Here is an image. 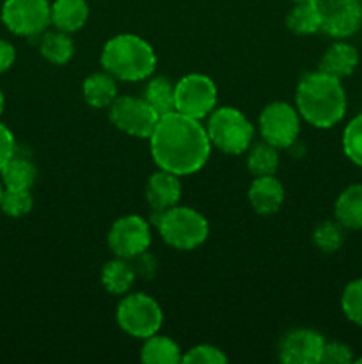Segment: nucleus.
I'll return each mask as SVG.
<instances>
[{
    "instance_id": "nucleus-20",
    "label": "nucleus",
    "mask_w": 362,
    "mask_h": 364,
    "mask_svg": "<svg viewBox=\"0 0 362 364\" xmlns=\"http://www.w3.org/2000/svg\"><path fill=\"white\" fill-rule=\"evenodd\" d=\"M135 279H137V274H135L131 263H128V259H110L102 269L103 288L112 295L128 294L133 287Z\"/></svg>"
},
{
    "instance_id": "nucleus-25",
    "label": "nucleus",
    "mask_w": 362,
    "mask_h": 364,
    "mask_svg": "<svg viewBox=\"0 0 362 364\" xmlns=\"http://www.w3.org/2000/svg\"><path fill=\"white\" fill-rule=\"evenodd\" d=\"M247 167L254 176H268L275 174L279 167V149L268 142L251 144L247 149Z\"/></svg>"
},
{
    "instance_id": "nucleus-13",
    "label": "nucleus",
    "mask_w": 362,
    "mask_h": 364,
    "mask_svg": "<svg viewBox=\"0 0 362 364\" xmlns=\"http://www.w3.org/2000/svg\"><path fill=\"white\" fill-rule=\"evenodd\" d=\"M325 343L318 331L293 329L280 341L279 359L286 364H318Z\"/></svg>"
},
{
    "instance_id": "nucleus-26",
    "label": "nucleus",
    "mask_w": 362,
    "mask_h": 364,
    "mask_svg": "<svg viewBox=\"0 0 362 364\" xmlns=\"http://www.w3.org/2000/svg\"><path fill=\"white\" fill-rule=\"evenodd\" d=\"M286 25L291 32L298 36H311L322 31L319 16L312 2H300L287 13Z\"/></svg>"
},
{
    "instance_id": "nucleus-1",
    "label": "nucleus",
    "mask_w": 362,
    "mask_h": 364,
    "mask_svg": "<svg viewBox=\"0 0 362 364\" xmlns=\"http://www.w3.org/2000/svg\"><path fill=\"white\" fill-rule=\"evenodd\" d=\"M149 148L158 169L188 176L206 166L212 142L201 121L174 110L160 116L149 137Z\"/></svg>"
},
{
    "instance_id": "nucleus-21",
    "label": "nucleus",
    "mask_w": 362,
    "mask_h": 364,
    "mask_svg": "<svg viewBox=\"0 0 362 364\" xmlns=\"http://www.w3.org/2000/svg\"><path fill=\"white\" fill-rule=\"evenodd\" d=\"M141 359L146 364H177L181 363V348L174 340L158 336V333L146 338L141 350Z\"/></svg>"
},
{
    "instance_id": "nucleus-28",
    "label": "nucleus",
    "mask_w": 362,
    "mask_h": 364,
    "mask_svg": "<svg viewBox=\"0 0 362 364\" xmlns=\"http://www.w3.org/2000/svg\"><path fill=\"white\" fill-rule=\"evenodd\" d=\"M34 199L31 191H16V188H4L2 199H0V210L7 217H23L32 210Z\"/></svg>"
},
{
    "instance_id": "nucleus-8",
    "label": "nucleus",
    "mask_w": 362,
    "mask_h": 364,
    "mask_svg": "<svg viewBox=\"0 0 362 364\" xmlns=\"http://www.w3.org/2000/svg\"><path fill=\"white\" fill-rule=\"evenodd\" d=\"M52 4L48 0H6L0 11L2 23L9 32L23 38L45 34L48 25Z\"/></svg>"
},
{
    "instance_id": "nucleus-14",
    "label": "nucleus",
    "mask_w": 362,
    "mask_h": 364,
    "mask_svg": "<svg viewBox=\"0 0 362 364\" xmlns=\"http://www.w3.org/2000/svg\"><path fill=\"white\" fill-rule=\"evenodd\" d=\"M146 199L153 212H163L176 206L181 199L180 176L163 169L153 173L146 185Z\"/></svg>"
},
{
    "instance_id": "nucleus-4",
    "label": "nucleus",
    "mask_w": 362,
    "mask_h": 364,
    "mask_svg": "<svg viewBox=\"0 0 362 364\" xmlns=\"http://www.w3.org/2000/svg\"><path fill=\"white\" fill-rule=\"evenodd\" d=\"M151 223L158 230L162 240L177 251H192L199 247L204 244L209 233L206 217L188 206L176 205L163 212H155Z\"/></svg>"
},
{
    "instance_id": "nucleus-37",
    "label": "nucleus",
    "mask_w": 362,
    "mask_h": 364,
    "mask_svg": "<svg viewBox=\"0 0 362 364\" xmlns=\"http://www.w3.org/2000/svg\"><path fill=\"white\" fill-rule=\"evenodd\" d=\"M2 194H4V183L2 180H0V199H2Z\"/></svg>"
},
{
    "instance_id": "nucleus-36",
    "label": "nucleus",
    "mask_w": 362,
    "mask_h": 364,
    "mask_svg": "<svg viewBox=\"0 0 362 364\" xmlns=\"http://www.w3.org/2000/svg\"><path fill=\"white\" fill-rule=\"evenodd\" d=\"M4 105H6V100H4L2 89H0V116H2V112H4Z\"/></svg>"
},
{
    "instance_id": "nucleus-23",
    "label": "nucleus",
    "mask_w": 362,
    "mask_h": 364,
    "mask_svg": "<svg viewBox=\"0 0 362 364\" xmlns=\"http://www.w3.org/2000/svg\"><path fill=\"white\" fill-rule=\"evenodd\" d=\"M39 52L48 63L55 64V66H62V64L70 63L71 57L75 55V43L67 32L55 28V31L43 34Z\"/></svg>"
},
{
    "instance_id": "nucleus-11",
    "label": "nucleus",
    "mask_w": 362,
    "mask_h": 364,
    "mask_svg": "<svg viewBox=\"0 0 362 364\" xmlns=\"http://www.w3.org/2000/svg\"><path fill=\"white\" fill-rule=\"evenodd\" d=\"M322 23V32L334 39L353 36L362 25L361 0H311Z\"/></svg>"
},
{
    "instance_id": "nucleus-30",
    "label": "nucleus",
    "mask_w": 362,
    "mask_h": 364,
    "mask_svg": "<svg viewBox=\"0 0 362 364\" xmlns=\"http://www.w3.org/2000/svg\"><path fill=\"white\" fill-rule=\"evenodd\" d=\"M343 151L350 162L362 167V114L355 116L344 128Z\"/></svg>"
},
{
    "instance_id": "nucleus-17",
    "label": "nucleus",
    "mask_w": 362,
    "mask_h": 364,
    "mask_svg": "<svg viewBox=\"0 0 362 364\" xmlns=\"http://www.w3.org/2000/svg\"><path fill=\"white\" fill-rule=\"evenodd\" d=\"M50 18L57 31L73 34L87 23L89 6L85 0H53Z\"/></svg>"
},
{
    "instance_id": "nucleus-40",
    "label": "nucleus",
    "mask_w": 362,
    "mask_h": 364,
    "mask_svg": "<svg viewBox=\"0 0 362 364\" xmlns=\"http://www.w3.org/2000/svg\"><path fill=\"white\" fill-rule=\"evenodd\" d=\"M361 2H362V0H361Z\"/></svg>"
},
{
    "instance_id": "nucleus-2",
    "label": "nucleus",
    "mask_w": 362,
    "mask_h": 364,
    "mask_svg": "<svg viewBox=\"0 0 362 364\" xmlns=\"http://www.w3.org/2000/svg\"><path fill=\"white\" fill-rule=\"evenodd\" d=\"M295 103L302 119L314 128H332L346 114V92L339 78L314 71L298 82Z\"/></svg>"
},
{
    "instance_id": "nucleus-6",
    "label": "nucleus",
    "mask_w": 362,
    "mask_h": 364,
    "mask_svg": "<svg viewBox=\"0 0 362 364\" xmlns=\"http://www.w3.org/2000/svg\"><path fill=\"white\" fill-rule=\"evenodd\" d=\"M116 318L128 336L146 340L158 333L163 315L162 308L155 299L137 291V294L124 295L123 301L117 306Z\"/></svg>"
},
{
    "instance_id": "nucleus-35",
    "label": "nucleus",
    "mask_w": 362,
    "mask_h": 364,
    "mask_svg": "<svg viewBox=\"0 0 362 364\" xmlns=\"http://www.w3.org/2000/svg\"><path fill=\"white\" fill-rule=\"evenodd\" d=\"M16 59V50L6 39H0V75L9 70Z\"/></svg>"
},
{
    "instance_id": "nucleus-12",
    "label": "nucleus",
    "mask_w": 362,
    "mask_h": 364,
    "mask_svg": "<svg viewBox=\"0 0 362 364\" xmlns=\"http://www.w3.org/2000/svg\"><path fill=\"white\" fill-rule=\"evenodd\" d=\"M109 247L116 258L133 259L146 252L151 245V226L138 215L117 219L109 231Z\"/></svg>"
},
{
    "instance_id": "nucleus-27",
    "label": "nucleus",
    "mask_w": 362,
    "mask_h": 364,
    "mask_svg": "<svg viewBox=\"0 0 362 364\" xmlns=\"http://www.w3.org/2000/svg\"><path fill=\"white\" fill-rule=\"evenodd\" d=\"M344 228L337 220H323L312 231V242L325 255L339 251L344 242Z\"/></svg>"
},
{
    "instance_id": "nucleus-38",
    "label": "nucleus",
    "mask_w": 362,
    "mask_h": 364,
    "mask_svg": "<svg viewBox=\"0 0 362 364\" xmlns=\"http://www.w3.org/2000/svg\"><path fill=\"white\" fill-rule=\"evenodd\" d=\"M295 4H300V2H311V0H293Z\"/></svg>"
},
{
    "instance_id": "nucleus-7",
    "label": "nucleus",
    "mask_w": 362,
    "mask_h": 364,
    "mask_svg": "<svg viewBox=\"0 0 362 364\" xmlns=\"http://www.w3.org/2000/svg\"><path fill=\"white\" fill-rule=\"evenodd\" d=\"M216 85L202 73L185 75L174 89L176 112L194 119H204L216 109Z\"/></svg>"
},
{
    "instance_id": "nucleus-31",
    "label": "nucleus",
    "mask_w": 362,
    "mask_h": 364,
    "mask_svg": "<svg viewBox=\"0 0 362 364\" xmlns=\"http://www.w3.org/2000/svg\"><path fill=\"white\" fill-rule=\"evenodd\" d=\"M185 364H224L227 363L226 354L213 345H197L183 355Z\"/></svg>"
},
{
    "instance_id": "nucleus-9",
    "label": "nucleus",
    "mask_w": 362,
    "mask_h": 364,
    "mask_svg": "<svg viewBox=\"0 0 362 364\" xmlns=\"http://www.w3.org/2000/svg\"><path fill=\"white\" fill-rule=\"evenodd\" d=\"M259 132L277 149L290 148L300 134V114L286 102L268 103L259 114Z\"/></svg>"
},
{
    "instance_id": "nucleus-16",
    "label": "nucleus",
    "mask_w": 362,
    "mask_h": 364,
    "mask_svg": "<svg viewBox=\"0 0 362 364\" xmlns=\"http://www.w3.org/2000/svg\"><path fill=\"white\" fill-rule=\"evenodd\" d=\"M358 66V52L353 45L346 41H336L327 48L323 53L319 71L327 75H332L336 78L350 77Z\"/></svg>"
},
{
    "instance_id": "nucleus-5",
    "label": "nucleus",
    "mask_w": 362,
    "mask_h": 364,
    "mask_svg": "<svg viewBox=\"0 0 362 364\" xmlns=\"http://www.w3.org/2000/svg\"><path fill=\"white\" fill-rule=\"evenodd\" d=\"M206 132L212 146L226 155H241L251 148L254 127L241 110L219 107L208 116Z\"/></svg>"
},
{
    "instance_id": "nucleus-15",
    "label": "nucleus",
    "mask_w": 362,
    "mask_h": 364,
    "mask_svg": "<svg viewBox=\"0 0 362 364\" xmlns=\"http://www.w3.org/2000/svg\"><path fill=\"white\" fill-rule=\"evenodd\" d=\"M248 203L259 215H272L279 212L284 203V187L273 174L256 176L248 187Z\"/></svg>"
},
{
    "instance_id": "nucleus-32",
    "label": "nucleus",
    "mask_w": 362,
    "mask_h": 364,
    "mask_svg": "<svg viewBox=\"0 0 362 364\" xmlns=\"http://www.w3.org/2000/svg\"><path fill=\"white\" fill-rule=\"evenodd\" d=\"M322 363L325 364H348L353 363V350L341 341H327L322 354Z\"/></svg>"
},
{
    "instance_id": "nucleus-18",
    "label": "nucleus",
    "mask_w": 362,
    "mask_h": 364,
    "mask_svg": "<svg viewBox=\"0 0 362 364\" xmlns=\"http://www.w3.org/2000/svg\"><path fill=\"white\" fill-rule=\"evenodd\" d=\"M82 96L89 107H94V109L110 107L117 98L116 78L106 71L89 75L82 84Z\"/></svg>"
},
{
    "instance_id": "nucleus-29",
    "label": "nucleus",
    "mask_w": 362,
    "mask_h": 364,
    "mask_svg": "<svg viewBox=\"0 0 362 364\" xmlns=\"http://www.w3.org/2000/svg\"><path fill=\"white\" fill-rule=\"evenodd\" d=\"M341 308L351 323L362 327V277L344 287L341 295Z\"/></svg>"
},
{
    "instance_id": "nucleus-24",
    "label": "nucleus",
    "mask_w": 362,
    "mask_h": 364,
    "mask_svg": "<svg viewBox=\"0 0 362 364\" xmlns=\"http://www.w3.org/2000/svg\"><path fill=\"white\" fill-rule=\"evenodd\" d=\"M174 89H176V84H172L167 77H153L151 80L146 84L144 96H142V98L146 100V103H148L158 116H165V114L176 110Z\"/></svg>"
},
{
    "instance_id": "nucleus-22",
    "label": "nucleus",
    "mask_w": 362,
    "mask_h": 364,
    "mask_svg": "<svg viewBox=\"0 0 362 364\" xmlns=\"http://www.w3.org/2000/svg\"><path fill=\"white\" fill-rule=\"evenodd\" d=\"M38 169L34 164L23 156H13L9 162L0 169V180L4 188H16V191H31L34 185Z\"/></svg>"
},
{
    "instance_id": "nucleus-39",
    "label": "nucleus",
    "mask_w": 362,
    "mask_h": 364,
    "mask_svg": "<svg viewBox=\"0 0 362 364\" xmlns=\"http://www.w3.org/2000/svg\"><path fill=\"white\" fill-rule=\"evenodd\" d=\"M353 361L357 363V364H362V358H358V359H353Z\"/></svg>"
},
{
    "instance_id": "nucleus-10",
    "label": "nucleus",
    "mask_w": 362,
    "mask_h": 364,
    "mask_svg": "<svg viewBox=\"0 0 362 364\" xmlns=\"http://www.w3.org/2000/svg\"><path fill=\"white\" fill-rule=\"evenodd\" d=\"M160 116L146 103L144 98L117 96L110 105V121L124 134L138 139H149Z\"/></svg>"
},
{
    "instance_id": "nucleus-19",
    "label": "nucleus",
    "mask_w": 362,
    "mask_h": 364,
    "mask_svg": "<svg viewBox=\"0 0 362 364\" xmlns=\"http://www.w3.org/2000/svg\"><path fill=\"white\" fill-rule=\"evenodd\" d=\"M336 220L346 230H362V183L350 185L336 199Z\"/></svg>"
},
{
    "instance_id": "nucleus-33",
    "label": "nucleus",
    "mask_w": 362,
    "mask_h": 364,
    "mask_svg": "<svg viewBox=\"0 0 362 364\" xmlns=\"http://www.w3.org/2000/svg\"><path fill=\"white\" fill-rule=\"evenodd\" d=\"M14 151H16V142H14V135L9 128L4 123H0V169L13 159Z\"/></svg>"
},
{
    "instance_id": "nucleus-34",
    "label": "nucleus",
    "mask_w": 362,
    "mask_h": 364,
    "mask_svg": "<svg viewBox=\"0 0 362 364\" xmlns=\"http://www.w3.org/2000/svg\"><path fill=\"white\" fill-rule=\"evenodd\" d=\"M131 267H133L135 274H137L138 277L149 279V277L155 276L156 259L151 258V256H148L146 252H142V255H138L137 258H133V263H131Z\"/></svg>"
},
{
    "instance_id": "nucleus-3",
    "label": "nucleus",
    "mask_w": 362,
    "mask_h": 364,
    "mask_svg": "<svg viewBox=\"0 0 362 364\" xmlns=\"http://www.w3.org/2000/svg\"><path fill=\"white\" fill-rule=\"evenodd\" d=\"M102 66L116 80L138 82L153 75L156 53L146 39L137 34H117L102 50Z\"/></svg>"
}]
</instances>
